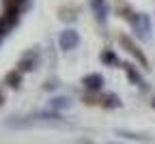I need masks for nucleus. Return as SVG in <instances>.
<instances>
[{
	"label": "nucleus",
	"instance_id": "f257e3e1",
	"mask_svg": "<svg viewBox=\"0 0 155 144\" xmlns=\"http://www.w3.org/2000/svg\"><path fill=\"white\" fill-rule=\"evenodd\" d=\"M7 82H11V86H17V82H19V75H17V73H9Z\"/></svg>",
	"mask_w": 155,
	"mask_h": 144
},
{
	"label": "nucleus",
	"instance_id": "f03ea898",
	"mask_svg": "<svg viewBox=\"0 0 155 144\" xmlns=\"http://www.w3.org/2000/svg\"><path fill=\"white\" fill-rule=\"evenodd\" d=\"M0 103H2V95H0Z\"/></svg>",
	"mask_w": 155,
	"mask_h": 144
}]
</instances>
